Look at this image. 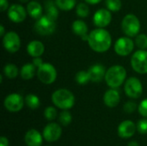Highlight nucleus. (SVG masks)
<instances>
[{
  "instance_id": "39",
  "label": "nucleus",
  "mask_w": 147,
  "mask_h": 146,
  "mask_svg": "<svg viewBox=\"0 0 147 146\" xmlns=\"http://www.w3.org/2000/svg\"><path fill=\"white\" fill-rule=\"evenodd\" d=\"M87 3H90V4H97L99 3L102 0H84Z\"/></svg>"
},
{
  "instance_id": "40",
  "label": "nucleus",
  "mask_w": 147,
  "mask_h": 146,
  "mask_svg": "<svg viewBox=\"0 0 147 146\" xmlns=\"http://www.w3.org/2000/svg\"><path fill=\"white\" fill-rule=\"evenodd\" d=\"M4 32H5V30H4V27L3 26V25H1L0 26V36L1 37H3L4 36Z\"/></svg>"
},
{
  "instance_id": "1",
  "label": "nucleus",
  "mask_w": 147,
  "mask_h": 146,
  "mask_svg": "<svg viewBox=\"0 0 147 146\" xmlns=\"http://www.w3.org/2000/svg\"><path fill=\"white\" fill-rule=\"evenodd\" d=\"M88 44L94 52H105L111 46L112 38L109 31L104 28H98L90 33Z\"/></svg>"
},
{
  "instance_id": "34",
  "label": "nucleus",
  "mask_w": 147,
  "mask_h": 146,
  "mask_svg": "<svg viewBox=\"0 0 147 146\" xmlns=\"http://www.w3.org/2000/svg\"><path fill=\"white\" fill-rule=\"evenodd\" d=\"M137 104L134 102H132V101H129V102H127L124 106H123V109L126 113L127 114H132L134 113L136 109H137Z\"/></svg>"
},
{
  "instance_id": "28",
  "label": "nucleus",
  "mask_w": 147,
  "mask_h": 146,
  "mask_svg": "<svg viewBox=\"0 0 147 146\" xmlns=\"http://www.w3.org/2000/svg\"><path fill=\"white\" fill-rule=\"evenodd\" d=\"M76 13L77 15L81 18H85L90 14V9L89 6L84 3H80L76 7Z\"/></svg>"
},
{
  "instance_id": "5",
  "label": "nucleus",
  "mask_w": 147,
  "mask_h": 146,
  "mask_svg": "<svg viewBox=\"0 0 147 146\" xmlns=\"http://www.w3.org/2000/svg\"><path fill=\"white\" fill-rule=\"evenodd\" d=\"M34 29L40 35H50L55 31L56 23L54 20L48 17L47 15H41L35 22L34 25Z\"/></svg>"
},
{
  "instance_id": "14",
  "label": "nucleus",
  "mask_w": 147,
  "mask_h": 146,
  "mask_svg": "<svg viewBox=\"0 0 147 146\" xmlns=\"http://www.w3.org/2000/svg\"><path fill=\"white\" fill-rule=\"evenodd\" d=\"M27 9L20 4H12L8 9V16L10 21L15 23L22 22L27 16Z\"/></svg>"
},
{
  "instance_id": "42",
  "label": "nucleus",
  "mask_w": 147,
  "mask_h": 146,
  "mask_svg": "<svg viewBox=\"0 0 147 146\" xmlns=\"http://www.w3.org/2000/svg\"><path fill=\"white\" fill-rule=\"evenodd\" d=\"M20 2H22V3H27L28 1H29V0H19Z\"/></svg>"
},
{
  "instance_id": "23",
  "label": "nucleus",
  "mask_w": 147,
  "mask_h": 146,
  "mask_svg": "<svg viewBox=\"0 0 147 146\" xmlns=\"http://www.w3.org/2000/svg\"><path fill=\"white\" fill-rule=\"evenodd\" d=\"M35 68L36 66L33 63H27L25 64L20 71L21 77L24 80H29L32 79L35 74Z\"/></svg>"
},
{
  "instance_id": "31",
  "label": "nucleus",
  "mask_w": 147,
  "mask_h": 146,
  "mask_svg": "<svg viewBox=\"0 0 147 146\" xmlns=\"http://www.w3.org/2000/svg\"><path fill=\"white\" fill-rule=\"evenodd\" d=\"M135 45L142 50L147 49V35L145 34H139L135 38Z\"/></svg>"
},
{
  "instance_id": "11",
  "label": "nucleus",
  "mask_w": 147,
  "mask_h": 146,
  "mask_svg": "<svg viewBox=\"0 0 147 146\" xmlns=\"http://www.w3.org/2000/svg\"><path fill=\"white\" fill-rule=\"evenodd\" d=\"M134 48V42L129 37H121L115 43V52L119 56L129 55Z\"/></svg>"
},
{
  "instance_id": "19",
  "label": "nucleus",
  "mask_w": 147,
  "mask_h": 146,
  "mask_svg": "<svg viewBox=\"0 0 147 146\" xmlns=\"http://www.w3.org/2000/svg\"><path fill=\"white\" fill-rule=\"evenodd\" d=\"M72 31L75 34L81 37L84 40H87L89 39L88 34V26L87 24L83 22L82 20H76L73 22L71 26Z\"/></svg>"
},
{
  "instance_id": "13",
  "label": "nucleus",
  "mask_w": 147,
  "mask_h": 146,
  "mask_svg": "<svg viewBox=\"0 0 147 146\" xmlns=\"http://www.w3.org/2000/svg\"><path fill=\"white\" fill-rule=\"evenodd\" d=\"M112 20V15L109 9H99L96 10L93 16V22L97 28H105L107 27Z\"/></svg>"
},
{
  "instance_id": "26",
  "label": "nucleus",
  "mask_w": 147,
  "mask_h": 146,
  "mask_svg": "<svg viewBox=\"0 0 147 146\" xmlns=\"http://www.w3.org/2000/svg\"><path fill=\"white\" fill-rule=\"evenodd\" d=\"M58 8L64 11L71 10L76 5V0H55Z\"/></svg>"
},
{
  "instance_id": "41",
  "label": "nucleus",
  "mask_w": 147,
  "mask_h": 146,
  "mask_svg": "<svg viewBox=\"0 0 147 146\" xmlns=\"http://www.w3.org/2000/svg\"><path fill=\"white\" fill-rule=\"evenodd\" d=\"M127 146H140V144L136 141H131L128 143Z\"/></svg>"
},
{
  "instance_id": "8",
  "label": "nucleus",
  "mask_w": 147,
  "mask_h": 146,
  "mask_svg": "<svg viewBox=\"0 0 147 146\" xmlns=\"http://www.w3.org/2000/svg\"><path fill=\"white\" fill-rule=\"evenodd\" d=\"M124 90L128 97L137 99L140 97L143 93V85L139 78L135 77H131L126 81Z\"/></svg>"
},
{
  "instance_id": "2",
  "label": "nucleus",
  "mask_w": 147,
  "mask_h": 146,
  "mask_svg": "<svg viewBox=\"0 0 147 146\" xmlns=\"http://www.w3.org/2000/svg\"><path fill=\"white\" fill-rule=\"evenodd\" d=\"M127 77L126 69L121 65H113L109 68L105 74V82L112 89L119 88Z\"/></svg>"
},
{
  "instance_id": "4",
  "label": "nucleus",
  "mask_w": 147,
  "mask_h": 146,
  "mask_svg": "<svg viewBox=\"0 0 147 146\" xmlns=\"http://www.w3.org/2000/svg\"><path fill=\"white\" fill-rule=\"evenodd\" d=\"M121 28L123 33L128 37L137 36L140 30V22L134 14H127L121 22Z\"/></svg>"
},
{
  "instance_id": "27",
  "label": "nucleus",
  "mask_w": 147,
  "mask_h": 146,
  "mask_svg": "<svg viewBox=\"0 0 147 146\" xmlns=\"http://www.w3.org/2000/svg\"><path fill=\"white\" fill-rule=\"evenodd\" d=\"M75 80L80 85L86 84L89 81H90V75L88 73V71H78L76 74V76H75Z\"/></svg>"
},
{
  "instance_id": "17",
  "label": "nucleus",
  "mask_w": 147,
  "mask_h": 146,
  "mask_svg": "<svg viewBox=\"0 0 147 146\" xmlns=\"http://www.w3.org/2000/svg\"><path fill=\"white\" fill-rule=\"evenodd\" d=\"M121 100L120 93L116 89H110L107 90L103 96V102L105 105L109 108L116 107Z\"/></svg>"
},
{
  "instance_id": "22",
  "label": "nucleus",
  "mask_w": 147,
  "mask_h": 146,
  "mask_svg": "<svg viewBox=\"0 0 147 146\" xmlns=\"http://www.w3.org/2000/svg\"><path fill=\"white\" fill-rule=\"evenodd\" d=\"M45 11H46V15L54 21H56V19L59 16V8L55 1L53 0H46Z\"/></svg>"
},
{
  "instance_id": "25",
  "label": "nucleus",
  "mask_w": 147,
  "mask_h": 146,
  "mask_svg": "<svg viewBox=\"0 0 147 146\" xmlns=\"http://www.w3.org/2000/svg\"><path fill=\"white\" fill-rule=\"evenodd\" d=\"M3 73L4 75L9 78V79H14L16 78L18 74H19V70L18 68L13 65V64H7L3 67Z\"/></svg>"
},
{
  "instance_id": "24",
  "label": "nucleus",
  "mask_w": 147,
  "mask_h": 146,
  "mask_svg": "<svg viewBox=\"0 0 147 146\" xmlns=\"http://www.w3.org/2000/svg\"><path fill=\"white\" fill-rule=\"evenodd\" d=\"M25 104L30 108V109H37L40 105V98L34 95V94H28L25 96Z\"/></svg>"
},
{
  "instance_id": "21",
  "label": "nucleus",
  "mask_w": 147,
  "mask_h": 146,
  "mask_svg": "<svg viewBox=\"0 0 147 146\" xmlns=\"http://www.w3.org/2000/svg\"><path fill=\"white\" fill-rule=\"evenodd\" d=\"M28 14L34 19H39L42 15V7L37 1H30L27 5Z\"/></svg>"
},
{
  "instance_id": "32",
  "label": "nucleus",
  "mask_w": 147,
  "mask_h": 146,
  "mask_svg": "<svg viewBox=\"0 0 147 146\" xmlns=\"http://www.w3.org/2000/svg\"><path fill=\"white\" fill-rule=\"evenodd\" d=\"M57 114H58V113L54 107H51V106L47 107V108H46V109L44 111V116L49 121L55 120V118L57 117Z\"/></svg>"
},
{
  "instance_id": "10",
  "label": "nucleus",
  "mask_w": 147,
  "mask_h": 146,
  "mask_svg": "<svg viewBox=\"0 0 147 146\" xmlns=\"http://www.w3.org/2000/svg\"><path fill=\"white\" fill-rule=\"evenodd\" d=\"M24 103H25V100L22 98L21 95L13 93L5 97L3 102V106L8 111L16 113L22 109Z\"/></svg>"
},
{
  "instance_id": "29",
  "label": "nucleus",
  "mask_w": 147,
  "mask_h": 146,
  "mask_svg": "<svg viewBox=\"0 0 147 146\" xmlns=\"http://www.w3.org/2000/svg\"><path fill=\"white\" fill-rule=\"evenodd\" d=\"M105 4L107 9L113 12L119 11L122 6V3L121 0H105Z\"/></svg>"
},
{
  "instance_id": "37",
  "label": "nucleus",
  "mask_w": 147,
  "mask_h": 146,
  "mask_svg": "<svg viewBox=\"0 0 147 146\" xmlns=\"http://www.w3.org/2000/svg\"><path fill=\"white\" fill-rule=\"evenodd\" d=\"M32 63L36 66V68H39L43 64V60H42V59L40 57H35V58L33 59Z\"/></svg>"
},
{
  "instance_id": "15",
  "label": "nucleus",
  "mask_w": 147,
  "mask_h": 146,
  "mask_svg": "<svg viewBox=\"0 0 147 146\" xmlns=\"http://www.w3.org/2000/svg\"><path fill=\"white\" fill-rule=\"evenodd\" d=\"M136 130L137 126L132 120H124L118 126V135L122 139H129L134 135Z\"/></svg>"
},
{
  "instance_id": "9",
  "label": "nucleus",
  "mask_w": 147,
  "mask_h": 146,
  "mask_svg": "<svg viewBox=\"0 0 147 146\" xmlns=\"http://www.w3.org/2000/svg\"><path fill=\"white\" fill-rule=\"evenodd\" d=\"M3 45L7 52L14 53L21 47V39L16 32L10 31L6 33L3 37Z\"/></svg>"
},
{
  "instance_id": "20",
  "label": "nucleus",
  "mask_w": 147,
  "mask_h": 146,
  "mask_svg": "<svg viewBox=\"0 0 147 146\" xmlns=\"http://www.w3.org/2000/svg\"><path fill=\"white\" fill-rule=\"evenodd\" d=\"M45 51V46L43 43L40 40H32L27 46L28 53L33 57H40Z\"/></svg>"
},
{
  "instance_id": "18",
  "label": "nucleus",
  "mask_w": 147,
  "mask_h": 146,
  "mask_svg": "<svg viewBox=\"0 0 147 146\" xmlns=\"http://www.w3.org/2000/svg\"><path fill=\"white\" fill-rule=\"evenodd\" d=\"M25 143L28 146H41L42 136L35 129H30L25 134Z\"/></svg>"
},
{
  "instance_id": "33",
  "label": "nucleus",
  "mask_w": 147,
  "mask_h": 146,
  "mask_svg": "<svg viewBox=\"0 0 147 146\" xmlns=\"http://www.w3.org/2000/svg\"><path fill=\"white\" fill-rule=\"evenodd\" d=\"M137 130L141 134H147V119L144 118L138 121L137 125Z\"/></svg>"
},
{
  "instance_id": "35",
  "label": "nucleus",
  "mask_w": 147,
  "mask_h": 146,
  "mask_svg": "<svg viewBox=\"0 0 147 146\" xmlns=\"http://www.w3.org/2000/svg\"><path fill=\"white\" fill-rule=\"evenodd\" d=\"M138 110H139V113L145 118H147V98L143 100L139 107H138Z\"/></svg>"
},
{
  "instance_id": "12",
  "label": "nucleus",
  "mask_w": 147,
  "mask_h": 146,
  "mask_svg": "<svg viewBox=\"0 0 147 146\" xmlns=\"http://www.w3.org/2000/svg\"><path fill=\"white\" fill-rule=\"evenodd\" d=\"M62 134V128L57 123H49L47 124L43 130V137L47 142H55L57 141Z\"/></svg>"
},
{
  "instance_id": "3",
  "label": "nucleus",
  "mask_w": 147,
  "mask_h": 146,
  "mask_svg": "<svg viewBox=\"0 0 147 146\" xmlns=\"http://www.w3.org/2000/svg\"><path fill=\"white\" fill-rule=\"evenodd\" d=\"M52 102L57 108L63 110H68L74 106L75 97L69 89H59L53 93Z\"/></svg>"
},
{
  "instance_id": "36",
  "label": "nucleus",
  "mask_w": 147,
  "mask_h": 146,
  "mask_svg": "<svg viewBox=\"0 0 147 146\" xmlns=\"http://www.w3.org/2000/svg\"><path fill=\"white\" fill-rule=\"evenodd\" d=\"M9 3L8 0H0V10L2 12L7 10L9 9Z\"/></svg>"
},
{
  "instance_id": "16",
  "label": "nucleus",
  "mask_w": 147,
  "mask_h": 146,
  "mask_svg": "<svg viewBox=\"0 0 147 146\" xmlns=\"http://www.w3.org/2000/svg\"><path fill=\"white\" fill-rule=\"evenodd\" d=\"M106 69L105 67L101 64H96L91 65L89 70L88 73L90 75V79L93 83H100L105 78L106 74Z\"/></svg>"
},
{
  "instance_id": "7",
  "label": "nucleus",
  "mask_w": 147,
  "mask_h": 146,
  "mask_svg": "<svg viewBox=\"0 0 147 146\" xmlns=\"http://www.w3.org/2000/svg\"><path fill=\"white\" fill-rule=\"evenodd\" d=\"M131 65L134 71L140 74L147 73V51L140 49L136 51L131 59Z\"/></svg>"
},
{
  "instance_id": "6",
  "label": "nucleus",
  "mask_w": 147,
  "mask_h": 146,
  "mask_svg": "<svg viewBox=\"0 0 147 146\" xmlns=\"http://www.w3.org/2000/svg\"><path fill=\"white\" fill-rule=\"evenodd\" d=\"M37 77L41 83L51 84L57 78L56 68L50 63H43L39 68H37Z\"/></svg>"
},
{
  "instance_id": "30",
  "label": "nucleus",
  "mask_w": 147,
  "mask_h": 146,
  "mask_svg": "<svg viewBox=\"0 0 147 146\" xmlns=\"http://www.w3.org/2000/svg\"><path fill=\"white\" fill-rule=\"evenodd\" d=\"M59 120L60 122V124H62L63 126H68L71 123L72 120V116L71 114V113L67 110H64L59 114Z\"/></svg>"
},
{
  "instance_id": "38",
  "label": "nucleus",
  "mask_w": 147,
  "mask_h": 146,
  "mask_svg": "<svg viewBox=\"0 0 147 146\" xmlns=\"http://www.w3.org/2000/svg\"><path fill=\"white\" fill-rule=\"evenodd\" d=\"M0 146H9V140L5 137H1L0 139Z\"/></svg>"
}]
</instances>
